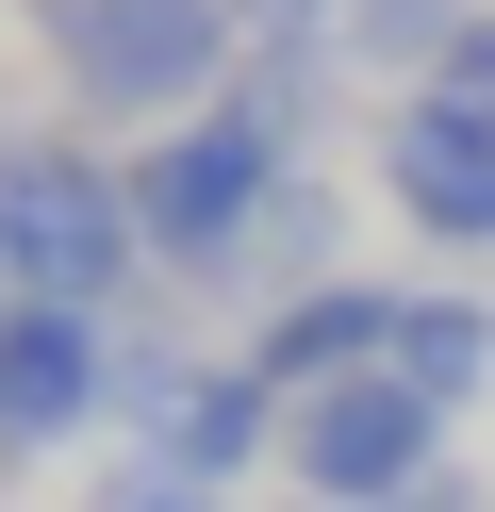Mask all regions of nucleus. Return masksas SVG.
Listing matches in <instances>:
<instances>
[{
	"label": "nucleus",
	"instance_id": "obj_4",
	"mask_svg": "<svg viewBox=\"0 0 495 512\" xmlns=\"http://www.w3.org/2000/svg\"><path fill=\"white\" fill-rule=\"evenodd\" d=\"M281 463L314 512H413V479H446V413L413 380H330L281 413Z\"/></svg>",
	"mask_w": 495,
	"mask_h": 512
},
{
	"label": "nucleus",
	"instance_id": "obj_12",
	"mask_svg": "<svg viewBox=\"0 0 495 512\" xmlns=\"http://www.w3.org/2000/svg\"><path fill=\"white\" fill-rule=\"evenodd\" d=\"M330 17H347V0H231L248 50H330Z\"/></svg>",
	"mask_w": 495,
	"mask_h": 512
},
{
	"label": "nucleus",
	"instance_id": "obj_3",
	"mask_svg": "<svg viewBox=\"0 0 495 512\" xmlns=\"http://www.w3.org/2000/svg\"><path fill=\"white\" fill-rule=\"evenodd\" d=\"M314 166V149H281L248 100H215V116H182V133H149L132 149V215H149V265H182V281H215L231 248L264 232V199Z\"/></svg>",
	"mask_w": 495,
	"mask_h": 512
},
{
	"label": "nucleus",
	"instance_id": "obj_2",
	"mask_svg": "<svg viewBox=\"0 0 495 512\" xmlns=\"http://www.w3.org/2000/svg\"><path fill=\"white\" fill-rule=\"evenodd\" d=\"M0 232H17V281L66 298V314H132V298H149V215H132L116 149L0 133Z\"/></svg>",
	"mask_w": 495,
	"mask_h": 512
},
{
	"label": "nucleus",
	"instance_id": "obj_15",
	"mask_svg": "<svg viewBox=\"0 0 495 512\" xmlns=\"http://www.w3.org/2000/svg\"><path fill=\"white\" fill-rule=\"evenodd\" d=\"M17 298H33V281H17V232H0V314H17Z\"/></svg>",
	"mask_w": 495,
	"mask_h": 512
},
{
	"label": "nucleus",
	"instance_id": "obj_8",
	"mask_svg": "<svg viewBox=\"0 0 495 512\" xmlns=\"http://www.w3.org/2000/svg\"><path fill=\"white\" fill-rule=\"evenodd\" d=\"M330 248H347V199H330V166H297L281 199H264V232L231 248V265L198 281V298H248V314H281V298H314V281H347Z\"/></svg>",
	"mask_w": 495,
	"mask_h": 512
},
{
	"label": "nucleus",
	"instance_id": "obj_7",
	"mask_svg": "<svg viewBox=\"0 0 495 512\" xmlns=\"http://www.w3.org/2000/svg\"><path fill=\"white\" fill-rule=\"evenodd\" d=\"M396 314H413V281H314V298H281L248 331V364L281 380V397H330V380H380L396 364Z\"/></svg>",
	"mask_w": 495,
	"mask_h": 512
},
{
	"label": "nucleus",
	"instance_id": "obj_13",
	"mask_svg": "<svg viewBox=\"0 0 495 512\" xmlns=\"http://www.w3.org/2000/svg\"><path fill=\"white\" fill-rule=\"evenodd\" d=\"M429 83H446L462 116H495V17H479V34H462V50H446V67H429Z\"/></svg>",
	"mask_w": 495,
	"mask_h": 512
},
{
	"label": "nucleus",
	"instance_id": "obj_1",
	"mask_svg": "<svg viewBox=\"0 0 495 512\" xmlns=\"http://www.w3.org/2000/svg\"><path fill=\"white\" fill-rule=\"evenodd\" d=\"M33 50H50V83L83 116H132V133H182V116L231 100V67H248V34H231V0H17Z\"/></svg>",
	"mask_w": 495,
	"mask_h": 512
},
{
	"label": "nucleus",
	"instance_id": "obj_11",
	"mask_svg": "<svg viewBox=\"0 0 495 512\" xmlns=\"http://www.w3.org/2000/svg\"><path fill=\"white\" fill-rule=\"evenodd\" d=\"M99 512H231L215 479H182V463H149V446H132L116 479H99Z\"/></svg>",
	"mask_w": 495,
	"mask_h": 512
},
{
	"label": "nucleus",
	"instance_id": "obj_10",
	"mask_svg": "<svg viewBox=\"0 0 495 512\" xmlns=\"http://www.w3.org/2000/svg\"><path fill=\"white\" fill-rule=\"evenodd\" d=\"M479 17H495V0H347V17H330V50H347V67H413V83H429Z\"/></svg>",
	"mask_w": 495,
	"mask_h": 512
},
{
	"label": "nucleus",
	"instance_id": "obj_6",
	"mask_svg": "<svg viewBox=\"0 0 495 512\" xmlns=\"http://www.w3.org/2000/svg\"><path fill=\"white\" fill-rule=\"evenodd\" d=\"M380 199L413 215L429 248H495V116H462L446 83H413V100L380 116Z\"/></svg>",
	"mask_w": 495,
	"mask_h": 512
},
{
	"label": "nucleus",
	"instance_id": "obj_14",
	"mask_svg": "<svg viewBox=\"0 0 495 512\" xmlns=\"http://www.w3.org/2000/svg\"><path fill=\"white\" fill-rule=\"evenodd\" d=\"M413 512H479V479H462V463H446V479H413Z\"/></svg>",
	"mask_w": 495,
	"mask_h": 512
},
{
	"label": "nucleus",
	"instance_id": "obj_5",
	"mask_svg": "<svg viewBox=\"0 0 495 512\" xmlns=\"http://www.w3.org/2000/svg\"><path fill=\"white\" fill-rule=\"evenodd\" d=\"M116 413V314H66V298H17L0 314V446H66Z\"/></svg>",
	"mask_w": 495,
	"mask_h": 512
},
{
	"label": "nucleus",
	"instance_id": "obj_9",
	"mask_svg": "<svg viewBox=\"0 0 495 512\" xmlns=\"http://www.w3.org/2000/svg\"><path fill=\"white\" fill-rule=\"evenodd\" d=\"M380 380H413L429 413H479V397H495V298L413 281V314H396V364H380Z\"/></svg>",
	"mask_w": 495,
	"mask_h": 512
}]
</instances>
